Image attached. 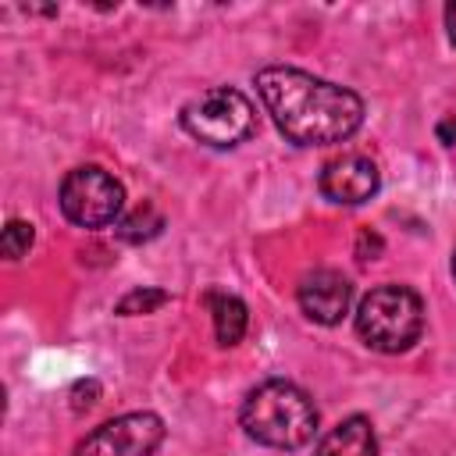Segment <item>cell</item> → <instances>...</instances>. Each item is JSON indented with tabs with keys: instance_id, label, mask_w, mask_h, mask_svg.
Masks as SVG:
<instances>
[{
	"instance_id": "6da1fadb",
	"label": "cell",
	"mask_w": 456,
	"mask_h": 456,
	"mask_svg": "<svg viewBox=\"0 0 456 456\" xmlns=\"http://www.w3.org/2000/svg\"><path fill=\"white\" fill-rule=\"evenodd\" d=\"M256 93L278 132L296 146H335L363 125V100L299 68L271 64L256 71Z\"/></svg>"
},
{
	"instance_id": "7a4b0ae2",
	"label": "cell",
	"mask_w": 456,
	"mask_h": 456,
	"mask_svg": "<svg viewBox=\"0 0 456 456\" xmlns=\"http://www.w3.org/2000/svg\"><path fill=\"white\" fill-rule=\"evenodd\" d=\"M239 420H242V431L267 449H303L317 435L314 399L285 378L260 381L246 395Z\"/></svg>"
},
{
	"instance_id": "3957f363",
	"label": "cell",
	"mask_w": 456,
	"mask_h": 456,
	"mask_svg": "<svg viewBox=\"0 0 456 456\" xmlns=\"http://www.w3.org/2000/svg\"><path fill=\"white\" fill-rule=\"evenodd\" d=\"M424 331V303L406 285H378L356 306V335L378 353H406Z\"/></svg>"
},
{
	"instance_id": "277c9868",
	"label": "cell",
	"mask_w": 456,
	"mask_h": 456,
	"mask_svg": "<svg viewBox=\"0 0 456 456\" xmlns=\"http://www.w3.org/2000/svg\"><path fill=\"white\" fill-rule=\"evenodd\" d=\"M182 128L210 146V150H232L239 142H246L256 132V110L246 100V93L232 89V86H214L203 89L200 96H192L182 114H178Z\"/></svg>"
},
{
	"instance_id": "5b68a950",
	"label": "cell",
	"mask_w": 456,
	"mask_h": 456,
	"mask_svg": "<svg viewBox=\"0 0 456 456\" xmlns=\"http://www.w3.org/2000/svg\"><path fill=\"white\" fill-rule=\"evenodd\" d=\"M125 189L100 164H82L61 182V214L78 228H107L121 217Z\"/></svg>"
},
{
	"instance_id": "8992f818",
	"label": "cell",
	"mask_w": 456,
	"mask_h": 456,
	"mask_svg": "<svg viewBox=\"0 0 456 456\" xmlns=\"http://www.w3.org/2000/svg\"><path fill=\"white\" fill-rule=\"evenodd\" d=\"M164 442V420L153 410H132L89 431L71 456H150Z\"/></svg>"
},
{
	"instance_id": "52a82bcc",
	"label": "cell",
	"mask_w": 456,
	"mask_h": 456,
	"mask_svg": "<svg viewBox=\"0 0 456 456\" xmlns=\"http://www.w3.org/2000/svg\"><path fill=\"white\" fill-rule=\"evenodd\" d=\"M317 185H321L324 200H331L338 207H360L381 189V171L363 153H342L321 167Z\"/></svg>"
},
{
	"instance_id": "ba28073f",
	"label": "cell",
	"mask_w": 456,
	"mask_h": 456,
	"mask_svg": "<svg viewBox=\"0 0 456 456\" xmlns=\"http://www.w3.org/2000/svg\"><path fill=\"white\" fill-rule=\"evenodd\" d=\"M296 299H299V310H303L314 324L331 328V324H338V321L349 314L353 285H349L346 274H338V271H331V267H321V271H314V274H306V278L299 281Z\"/></svg>"
},
{
	"instance_id": "9c48e42d",
	"label": "cell",
	"mask_w": 456,
	"mask_h": 456,
	"mask_svg": "<svg viewBox=\"0 0 456 456\" xmlns=\"http://www.w3.org/2000/svg\"><path fill=\"white\" fill-rule=\"evenodd\" d=\"M314 456H378V435L367 417H346L338 420L314 449Z\"/></svg>"
},
{
	"instance_id": "30bf717a",
	"label": "cell",
	"mask_w": 456,
	"mask_h": 456,
	"mask_svg": "<svg viewBox=\"0 0 456 456\" xmlns=\"http://www.w3.org/2000/svg\"><path fill=\"white\" fill-rule=\"evenodd\" d=\"M207 306L214 314V335L221 346H239L242 335H246V324H249V314H246V303L239 296H228V292H207Z\"/></svg>"
},
{
	"instance_id": "8fae6325",
	"label": "cell",
	"mask_w": 456,
	"mask_h": 456,
	"mask_svg": "<svg viewBox=\"0 0 456 456\" xmlns=\"http://www.w3.org/2000/svg\"><path fill=\"white\" fill-rule=\"evenodd\" d=\"M114 232H118L121 242H132V246L150 242V239H157V235L164 232V214L146 200V203H139L132 214H125Z\"/></svg>"
},
{
	"instance_id": "7c38bea8",
	"label": "cell",
	"mask_w": 456,
	"mask_h": 456,
	"mask_svg": "<svg viewBox=\"0 0 456 456\" xmlns=\"http://www.w3.org/2000/svg\"><path fill=\"white\" fill-rule=\"evenodd\" d=\"M164 303H171V296H167L164 289L142 285V289H132L128 296H121V299H118V306H114V314H121V317H135V314H153V310H160Z\"/></svg>"
},
{
	"instance_id": "4fadbf2b",
	"label": "cell",
	"mask_w": 456,
	"mask_h": 456,
	"mask_svg": "<svg viewBox=\"0 0 456 456\" xmlns=\"http://www.w3.org/2000/svg\"><path fill=\"white\" fill-rule=\"evenodd\" d=\"M32 242H36V232H32L28 221H21V217L7 221L4 235H0V249H4L7 260H21V256L32 249Z\"/></svg>"
},
{
	"instance_id": "5bb4252c",
	"label": "cell",
	"mask_w": 456,
	"mask_h": 456,
	"mask_svg": "<svg viewBox=\"0 0 456 456\" xmlns=\"http://www.w3.org/2000/svg\"><path fill=\"white\" fill-rule=\"evenodd\" d=\"M378 253H381V239L363 228V232H360V242H356V256H360V260H374Z\"/></svg>"
},
{
	"instance_id": "9a60e30c",
	"label": "cell",
	"mask_w": 456,
	"mask_h": 456,
	"mask_svg": "<svg viewBox=\"0 0 456 456\" xmlns=\"http://www.w3.org/2000/svg\"><path fill=\"white\" fill-rule=\"evenodd\" d=\"M435 135H438V142L456 146V118H442V121H438V128H435Z\"/></svg>"
},
{
	"instance_id": "2e32d148",
	"label": "cell",
	"mask_w": 456,
	"mask_h": 456,
	"mask_svg": "<svg viewBox=\"0 0 456 456\" xmlns=\"http://www.w3.org/2000/svg\"><path fill=\"white\" fill-rule=\"evenodd\" d=\"M445 28H449V39L456 43V4L445 7Z\"/></svg>"
},
{
	"instance_id": "e0dca14e",
	"label": "cell",
	"mask_w": 456,
	"mask_h": 456,
	"mask_svg": "<svg viewBox=\"0 0 456 456\" xmlns=\"http://www.w3.org/2000/svg\"><path fill=\"white\" fill-rule=\"evenodd\" d=\"M452 278H456V253H452Z\"/></svg>"
}]
</instances>
